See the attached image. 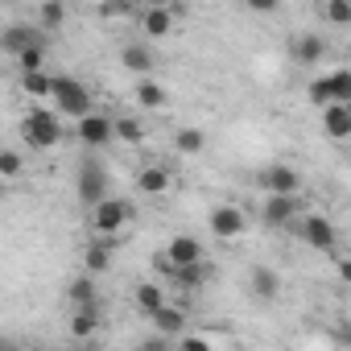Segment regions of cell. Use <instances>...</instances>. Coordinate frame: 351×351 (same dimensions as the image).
<instances>
[{"label": "cell", "mask_w": 351, "mask_h": 351, "mask_svg": "<svg viewBox=\"0 0 351 351\" xmlns=\"http://www.w3.org/2000/svg\"><path fill=\"white\" fill-rule=\"evenodd\" d=\"M50 99H54V112H58V116H71V120H79V116L91 112V91H87V83L66 79V75H54V79H50Z\"/></svg>", "instance_id": "6da1fadb"}, {"label": "cell", "mask_w": 351, "mask_h": 351, "mask_svg": "<svg viewBox=\"0 0 351 351\" xmlns=\"http://www.w3.org/2000/svg\"><path fill=\"white\" fill-rule=\"evenodd\" d=\"M21 132H25V145L34 149H54L62 141V120L54 108H34L25 120H21Z\"/></svg>", "instance_id": "7a4b0ae2"}, {"label": "cell", "mask_w": 351, "mask_h": 351, "mask_svg": "<svg viewBox=\"0 0 351 351\" xmlns=\"http://www.w3.org/2000/svg\"><path fill=\"white\" fill-rule=\"evenodd\" d=\"M128 219H132V203L128 199H99L95 207H91V223H95V232L99 236H120L124 228H128Z\"/></svg>", "instance_id": "3957f363"}, {"label": "cell", "mask_w": 351, "mask_h": 351, "mask_svg": "<svg viewBox=\"0 0 351 351\" xmlns=\"http://www.w3.org/2000/svg\"><path fill=\"white\" fill-rule=\"evenodd\" d=\"M104 195H108V173H104V165L95 157H87L79 165V203L83 207H95Z\"/></svg>", "instance_id": "277c9868"}, {"label": "cell", "mask_w": 351, "mask_h": 351, "mask_svg": "<svg viewBox=\"0 0 351 351\" xmlns=\"http://www.w3.org/2000/svg\"><path fill=\"white\" fill-rule=\"evenodd\" d=\"M79 141H83L87 149H104V145L112 141V116H104V112L79 116Z\"/></svg>", "instance_id": "5b68a950"}, {"label": "cell", "mask_w": 351, "mask_h": 351, "mask_svg": "<svg viewBox=\"0 0 351 351\" xmlns=\"http://www.w3.org/2000/svg\"><path fill=\"white\" fill-rule=\"evenodd\" d=\"M302 240H306L310 248H318V252H335L339 232H335V223H330V219L310 215V219H302Z\"/></svg>", "instance_id": "8992f818"}, {"label": "cell", "mask_w": 351, "mask_h": 351, "mask_svg": "<svg viewBox=\"0 0 351 351\" xmlns=\"http://www.w3.org/2000/svg\"><path fill=\"white\" fill-rule=\"evenodd\" d=\"M244 228H248V219L240 207H215L211 211V232L219 240H236V236H244Z\"/></svg>", "instance_id": "52a82bcc"}, {"label": "cell", "mask_w": 351, "mask_h": 351, "mask_svg": "<svg viewBox=\"0 0 351 351\" xmlns=\"http://www.w3.org/2000/svg\"><path fill=\"white\" fill-rule=\"evenodd\" d=\"M29 46H46V38H42V29H34V25H13V29H5L0 34V50L5 54H21V50H29Z\"/></svg>", "instance_id": "ba28073f"}, {"label": "cell", "mask_w": 351, "mask_h": 351, "mask_svg": "<svg viewBox=\"0 0 351 351\" xmlns=\"http://www.w3.org/2000/svg\"><path fill=\"white\" fill-rule=\"evenodd\" d=\"M261 186L269 195H298L302 191V178H298V169H289V165H273V169L261 173Z\"/></svg>", "instance_id": "9c48e42d"}, {"label": "cell", "mask_w": 351, "mask_h": 351, "mask_svg": "<svg viewBox=\"0 0 351 351\" xmlns=\"http://www.w3.org/2000/svg\"><path fill=\"white\" fill-rule=\"evenodd\" d=\"M322 128H326L335 141L351 136V104H339V99L322 104Z\"/></svg>", "instance_id": "30bf717a"}, {"label": "cell", "mask_w": 351, "mask_h": 351, "mask_svg": "<svg viewBox=\"0 0 351 351\" xmlns=\"http://www.w3.org/2000/svg\"><path fill=\"white\" fill-rule=\"evenodd\" d=\"M191 261H203V244L195 240V236H173L169 244H165V265L173 269V265H191Z\"/></svg>", "instance_id": "8fae6325"}, {"label": "cell", "mask_w": 351, "mask_h": 351, "mask_svg": "<svg viewBox=\"0 0 351 351\" xmlns=\"http://www.w3.org/2000/svg\"><path fill=\"white\" fill-rule=\"evenodd\" d=\"M265 223L269 228H285L289 219H298V199L293 195H269V203H265Z\"/></svg>", "instance_id": "7c38bea8"}, {"label": "cell", "mask_w": 351, "mask_h": 351, "mask_svg": "<svg viewBox=\"0 0 351 351\" xmlns=\"http://www.w3.org/2000/svg\"><path fill=\"white\" fill-rule=\"evenodd\" d=\"M141 29L149 38H165L173 29V5H149L145 17H141Z\"/></svg>", "instance_id": "4fadbf2b"}, {"label": "cell", "mask_w": 351, "mask_h": 351, "mask_svg": "<svg viewBox=\"0 0 351 351\" xmlns=\"http://www.w3.org/2000/svg\"><path fill=\"white\" fill-rule=\"evenodd\" d=\"M149 318H153V326H157L165 339H173V335L186 330V310H178V306H157Z\"/></svg>", "instance_id": "5bb4252c"}, {"label": "cell", "mask_w": 351, "mask_h": 351, "mask_svg": "<svg viewBox=\"0 0 351 351\" xmlns=\"http://www.w3.org/2000/svg\"><path fill=\"white\" fill-rule=\"evenodd\" d=\"M95 330H99V302H83V306H75L71 335H75V339H91Z\"/></svg>", "instance_id": "9a60e30c"}, {"label": "cell", "mask_w": 351, "mask_h": 351, "mask_svg": "<svg viewBox=\"0 0 351 351\" xmlns=\"http://www.w3.org/2000/svg\"><path fill=\"white\" fill-rule=\"evenodd\" d=\"M248 285H252V293L265 298V302H273V298L281 293V277H277V269H265V265H256V269L248 273Z\"/></svg>", "instance_id": "2e32d148"}, {"label": "cell", "mask_w": 351, "mask_h": 351, "mask_svg": "<svg viewBox=\"0 0 351 351\" xmlns=\"http://www.w3.org/2000/svg\"><path fill=\"white\" fill-rule=\"evenodd\" d=\"M136 191H141V195H165V191H169V169H161V165L141 169V173H136Z\"/></svg>", "instance_id": "e0dca14e"}, {"label": "cell", "mask_w": 351, "mask_h": 351, "mask_svg": "<svg viewBox=\"0 0 351 351\" xmlns=\"http://www.w3.org/2000/svg\"><path fill=\"white\" fill-rule=\"evenodd\" d=\"M322 54H326V42H322L318 34H302V38L293 42V58H298L302 66H314Z\"/></svg>", "instance_id": "ac0fdd59"}, {"label": "cell", "mask_w": 351, "mask_h": 351, "mask_svg": "<svg viewBox=\"0 0 351 351\" xmlns=\"http://www.w3.org/2000/svg\"><path fill=\"white\" fill-rule=\"evenodd\" d=\"M136 104L141 108H165V87L157 83V79H149V75H141V83H136Z\"/></svg>", "instance_id": "d6986e66"}, {"label": "cell", "mask_w": 351, "mask_h": 351, "mask_svg": "<svg viewBox=\"0 0 351 351\" xmlns=\"http://www.w3.org/2000/svg\"><path fill=\"white\" fill-rule=\"evenodd\" d=\"M132 298H136V310H141L145 318H149L157 306H165V289H161L157 281H145V285H136V293H132Z\"/></svg>", "instance_id": "ffe728a7"}, {"label": "cell", "mask_w": 351, "mask_h": 351, "mask_svg": "<svg viewBox=\"0 0 351 351\" xmlns=\"http://www.w3.org/2000/svg\"><path fill=\"white\" fill-rule=\"evenodd\" d=\"M169 273H173V285H178V289H199V285H203V277H207L203 261H191V265H173Z\"/></svg>", "instance_id": "44dd1931"}, {"label": "cell", "mask_w": 351, "mask_h": 351, "mask_svg": "<svg viewBox=\"0 0 351 351\" xmlns=\"http://www.w3.org/2000/svg\"><path fill=\"white\" fill-rule=\"evenodd\" d=\"M173 149H178L182 157H195V153L207 149V136H203L199 128H178V136H173Z\"/></svg>", "instance_id": "7402d4cb"}, {"label": "cell", "mask_w": 351, "mask_h": 351, "mask_svg": "<svg viewBox=\"0 0 351 351\" xmlns=\"http://www.w3.org/2000/svg\"><path fill=\"white\" fill-rule=\"evenodd\" d=\"M120 62H124V71H132V75H149V71H153V54H149L145 46H128V50L120 54Z\"/></svg>", "instance_id": "603a6c76"}, {"label": "cell", "mask_w": 351, "mask_h": 351, "mask_svg": "<svg viewBox=\"0 0 351 351\" xmlns=\"http://www.w3.org/2000/svg\"><path fill=\"white\" fill-rule=\"evenodd\" d=\"M112 265V236H104L99 244L87 248V273H104Z\"/></svg>", "instance_id": "cb8c5ba5"}, {"label": "cell", "mask_w": 351, "mask_h": 351, "mask_svg": "<svg viewBox=\"0 0 351 351\" xmlns=\"http://www.w3.org/2000/svg\"><path fill=\"white\" fill-rule=\"evenodd\" d=\"M21 173H25V157L17 149H0V178L13 182V178H21Z\"/></svg>", "instance_id": "d4e9b609"}, {"label": "cell", "mask_w": 351, "mask_h": 351, "mask_svg": "<svg viewBox=\"0 0 351 351\" xmlns=\"http://www.w3.org/2000/svg\"><path fill=\"white\" fill-rule=\"evenodd\" d=\"M50 79H54V75H46V71H25V75H21V87H25V95L46 99V95H50Z\"/></svg>", "instance_id": "484cf974"}, {"label": "cell", "mask_w": 351, "mask_h": 351, "mask_svg": "<svg viewBox=\"0 0 351 351\" xmlns=\"http://www.w3.org/2000/svg\"><path fill=\"white\" fill-rule=\"evenodd\" d=\"M38 21H42V29H58L66 21V5H62V0H42Z\"/></svg>", "instance_id": "4316f807"}, {"label": "cell", "mask_w": 351, "mask_h": 351, "mask_svg": "<svg viewBox=\"0 0 351 351\" xmlns=\"http://www.w3.org/2000/svg\"><path fill=\"white\" fill-rule=\"evenodd\" d=\"M66 298H71L75 306H83V302H99V293H95V281H91V273H87V277H75V281H71V289H66Z\"/></svg>", "instance_id": "83f0119b"}, {"label": "cell", "mask_w": 351, "mask_h": 351, "mask_svg": "<svg viewBox=\"0 0 351 351\" xmlns=\"http://www.w3.org/2000/svg\"><path fill=\"white\" fill-rule=\"evenodd\" d=\"M145 136V128L136 120H112V141H124V145H136Z\"/></svg>", "instance_id": "f1b7e54d"}, {"label": "cell", "mask_w": 351, "mask_h": 351, "mask_svg": "<svg viewBox=\"0 0 351 351\" xmlns=\"http://www.w3.org/2000/svg\"><path fill=\"white\" fill-rule=\"evenodd\" d=\"M322 13H326V21L330 25H351V0H326V5H322Z\"/></svg>", "instance_id": "f546056e"}, {"label": "cell", "mask_w": 351, "mask_h": 351, "mask_svg": "<svg viewBox=\"0 0 351 351\" xmlns=\"http://www.w3.org/2000/svg\"><path fill=\"white\" fill-rule=\"evenodd\" d=\"M46 66V46H29V50H21L17 54V71L25 75V71H42Z\"/></svg>", "instance_id": "4dcf8cb0"}, {"label": "cell", "mask_w": 351, "mask_h": 351, "mask_svg": "<svg viewBox=\"0 0 351 351\" xmlns=\"http://www.w3.org/2000/svg\"><path fill=\"white\" fill-rule=\"evenodd\" d=\"M326 83H330V99H339V104H351V75H347V71H335V75H326Z\"/></svg>", "instance_id": "1f68e13d"}, {"label": "cell", "mask_w": 351, "mask_h": 351, "mask_svg": "<svg viewBox=\"0 0 351 351\" xmlns=\"http://www.w3.org/2000/svg\"><path fill=\"white\" fill-rule=\"evenodd\" d=\"M306 95H310V104H318V108H322V104H330V83H326V79H314Z\"/></svg>", "instance_id": "d6a6232c"}, {"label": "cell", "mask_w": 351, "mask_h": 351, "mask_svg": "<svg viewBox=\"0 0 351 351\" xmlns=\"http://www.w3.org/2000/svg\"><path fill=\"white\" fill-rule=\"evenodd\" d=\"M244 5H248L252 13H273V9L281 5V0H244Z\"/></svg>", "instance_id": "836d02e7"}, {"label": "cell", "mask_w": 351, "mask_h": 351, "mask_svg": "<svg viewBox=\"0 0 351 351\" xmlns=\"http://www.w3.org/2000/svg\"><path fill=\"white\" fill-rule=\"evenodd\" d=\"M116 13H120V17L128 13V5H124V0H108V5H104V17H116Z\"/></svg>", "instance_id": "e575fe53"}, {"label": "cell", "mask_w": 351, "mask_h": 351, "mask_svg": "<svg viewBox=\"0 0 351 351\" xmlns=\"http://www.w3.org/2000/svg\"><path fill=\"white\" fill-rule=\"evenodd\" d=\"M145 5H169V0H145Z\"/></svg>", "instance_id": "d590c367"}, {"label": "cell", "mask_w": 351, "mask_h": 351, "mask_svg": "<svg viewBox=\"0 0 351 351\" xmlns=\"http://www.w3.org/2000/svg\"><path fill=\"white\" fill-rule=\"evenodd\" d=\"M0 195H5V178H0Z\"/></svg>", "instance_id": "8d00e7d4"}, {"label": "cell", "mask_w": 351, "mask_h": 351, "mask_svg": "<svg viewBox=\"0 0 351 351\" xmlns=\"http://www.w3.org/2000/svg\"><path fill=\"white\" fill-rule=\"evenodd\" d=\"M0 347H5V339H0Z\"/></svg>", "instance_id": "74e56055"}]
</instances>
